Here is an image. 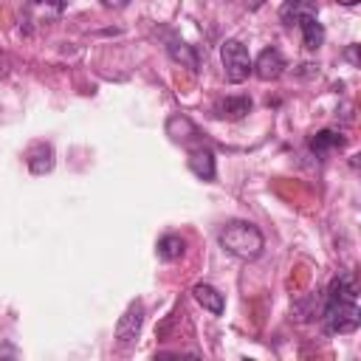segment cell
<instances>
[{"label":"cell","mask_w":361,"mask_h":361,"mask_svg":"<svg viewBox=\"0 0 361 361\" xmlns=\"http://www.w3.org/2000/svg\"><path fill=\"white\" fill-rule=\"evenodd\" d=\"M166 51H169V56L175 59V62H180V65H186V68H197V54L192 51V45H186L183 39H178V37H172L169 39V45H166Z\"/></svg>","instance_id":"5bb4252c"},{"label":"cell","mask_w":361,"mask_h":361,"mask_svg":"<svg viewBox=\"0 0 361 361\" xmlns=\"http://www.w3.org/2000/svg\"><path fill=\"white\" fill-rule=\"evenodd\" d=\"M282 68H285V59H282V54H279L276 48H265V51L257 56V62H251V71H254L262 82L276 79V76L282 73Z\"/></svg>","instance_id":"8992f818"},{"label":"cell","mask_w":361,"mask_h":361,"mask_svg":"<svg viewBox=\"0 0 361 361\" xmlns=\"http://www.w3.org/2000/svg\"><path fill=\"white\" fill-rule=\"evenodd\" d=\"M192 293H195V299H197L209 313H214V316L223 313L226 299H223V293H220L217 288H212V285H206V282H197V285L192 288Z\"/></svg>","instance_id":"9c48e42d"},{"label":"cell","mask_w":361,"mask_h":361,"mask_svg":"<svg viewBox=\"0 0 361 361\" xmlns=\"http://www.w3.org/2000/svg\"><path fill=\"white\" fill-rule=\"evenodd\" d=\"M296 28L302 31V42H305L307 51H316V48L324 42V28H322V23H319L316 17H305Z\"/></svg>","instance_id":"8fae6325"},{"label":"cell","mask_w":361,"mask_h":361,"mask_svg":"<svg viewBox=\"0 0 361 361\" xmlns=\"http://www.w3.org/2000/svg\"><path fill=\"white\" fill-rule=\"evenodd\" d=\"M245 3H248L251 8H257V6H262V0H245Z\"/></svg>","instance_id":"e0dca14e"},{"label":"cell","mask_w":361,"mask_h":361,"mask_svg":"<svg viewBox=\"0 0 361 361\" xmlns=\"http://www.w3.org/2000/svg\"><path fill=\"white\" fill-rule=\"evenodd\" d=\"M28 169H31L34 175L51 172V169H54V147L45 144V141L34 144V147L28 149Z\"/></svg>","instance_id":"ba28073f"},{"label":"cell","mask_w":361,"mask_h":361,"mask_svg":"<svg viewBox=\"0 0 361 361\" xmlns=\"http://www.w3.org/2000/svg\"><path fill=\"white\" fill-rule=\"evenodd\" d=\"M322 322L327 333H353L358 327L361 316H358V290L353 274H341L338 279H333L324 299Z\"/></svg>","instance_id":"6da1fadb"},{"label":"cell","mask_w":361,"mask_h":361,"mask_svg":"<svg viewBox=\"0 0 361 361\" xmlns=\"http://www.w3.org/2000/svg\"><path fill=\"white\" fill-rule=\"evenodd\" d=\"M344 144V138L338 135V133H333V130H322V133H316L313 138H310V149L316 152V155H327L330 149H336V147H341Z\"/></svg>","instance_id":"9a60e30c"},{"label":"cell","mask_w":361,"mask_h":361,"mask_svg":"<svg viewBox=\"0 0 361 361\" xmlns=\"http://www.w3.org/2000/svg\"><path fill=\"white\" fill-rule=\"evenodd\" d=\"M158 257L161 259H166V262H172V259H180V254H183V248H186V243H183V237L180 234H164L161 240H158Z\"/></svg>","instance_id":"4fadbf2b"},{"label":"cell","mask_w":361,"mask_h":361,"mask_svg":"<svg viewBox=\"0 0 361 361\" xmlns=\"http://www.w3.org/2000/svg\"><path fill=\"white\" fill-rule=\"evenodd\" d=\"M316 14H319L316 0H285L279 6V20L288 25H299L305 17H316Z\"/></svg>","instance_id":"5b68a950"},{"label":"cell","mask_w":361,"mask_h":361,"mask_svg":"<svg viewBox=\"0 0 361 361\" xmlns=\"http://www.w3.org/2000/svg\"><path fill=\"white\" fill-rule=\"evenodd\" d=\"M189 169L200 180H214V152H212V147H195V149H189Z\"/></svg>","instance_id":"52a82bcc"},{"label":"cell","mask_w":361,"mask_h":361,"mask_svg":"<svg viewBox=\"0 0 361 361\" xmlns=\"http://www.w3.org/2000/svg\"><path fill=\"white\" fill-rule=\"evenodd\" d=\"M251 110V99L248 96H228L223 102H217L214 116L217 118H243Z\"/></svg>","instance_id":"30bf717a"},{"label":"cell","mask_w":361,"mask_h":361,"mask_svg":"<svg viewBox=\"0 0 361 361\" xmlns=\"http://www.w3.org/2000/svg\"><path fill=\"white\" fill-rule=\"evenodd\" d=\"M31 3H51L56 8H65V0H31Z\"/></svg>","instance_id":"2e32d148"},{"label":"cell","mask_w":361,"mask_h":361,"mask_svg":"<svg viewBox=\"0 0 361 361\" xmlns=\"http://www.w3.org/2000/svg\"><path fill=\"white\" fill-rule=\"evenodd\" d=\"M220 56H223L226 79L231 85H240V82L248 79V73H251V56H248V48L240 39H226Z\"/></svg>","instance_id":"3957f363"},{"label":"cell","mask_w":361,"mask_h":361,"mask_svg":"<svg viewBox=\"0 0 361 361\" xmlns=\"http://www.w3.org/2000/svg\"><path fill=\"white\" fill-rule=\"evenodd\" d=\"M166 135H172V141H189V138H195L200 133H197V127L186 116H172L166 121Z\"/></svg>","instance_id":"7c38bea8"},{"label":"cell","mask_w":361,"mask_h":361,"mask_svg":"<svg viewBox=\"0 0 361 361\" xmlns=\"http://www.w3.org/2000/svg\"><path fill=\"white\" fill-rule=\"evenodd\" d=\"M220 245L240 259H257L262 254L265 240L257 226H251L245 220H234L220 231Z\"/></svg>","instance_id":"7a4b0ae2"},{"label":"cell","mask_w":361,"mask_h":361,"mask_svg":"<svg viewBox=\"0 0 361 361\" xmlns=\"http://www.w3.org/2000/svg\"><path fill=\"white\" fill-rule=\"evenodd\" d=\"M141 322H144V305L141 302H130L127 310L121 313L118 324H116V338L118 344H133L141 333Z\"/></svg>","instance_id":"277c9868"}]
</instances>
